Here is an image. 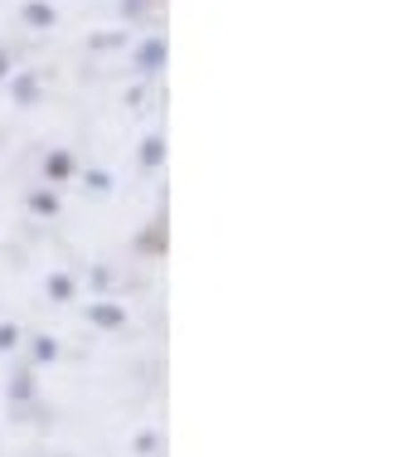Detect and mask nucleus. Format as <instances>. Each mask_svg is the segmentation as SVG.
Returning a JSON list of instances; mask_svg holds the SVG:
<instances>
[{
	"instance_id": "obj_1",
	"label": "nucleus",
	"mask_w": 417,
	"mask_h": 457,
	"mask_svg": "<svg viewBox=\"0 0 417 457\" xmlns=\"http://www.w3.org/2000/svg\"><path fill=\"white\" fill-rule=\"evenodd\" d=\"M166 59V45H160V39H146V45H141V54H136V63H141V73H156V63Z\"/></svg>"
},
{
	"instance_id": "obj_2",
	"label": "nucleus",
	"mask_w": 417,
	"mask_h": 457,
	"mask_svg": "<svg viewBox=\"0 0 417 457\" xmlns=\"http://www.w3.org/2000/svg\"><path fill=\"white\" fill-rule=\"evenodd\" d=\"M25 20H29L35 29H49L59 15H53V5H44V0H29V5H25Z\"/></svg>"
},
{
	"instance_id": "obj_3",
	"label": "nucleus",
	"mask_w": 417,
	"mask_h": 457,
	"mask_svg": "<svg viewBox=\"0 0 417 457\" xmlns=\"http://www.w3.org/2000/svg\"><path fill=\"white\" fill-rule=\"evenodd\" d=\"M29 204H35L39 214H53V210H59V200H53V195H44V190H39V195H35V200H29Z\"/></svg>"
},
{
	"instance_id": "obj_4",
	"label": "nucleus",
	"mask_w": 417,
	"mask_h": 457,
	"mask_svg": "<svg viewBox=\"0 0 417 457\" xmlns=\"http://www.w3.org/2000/svg\"><path fill=\"white\" fill-rule=\"evenodd\" d=\"M15 341H20L15 326H0V351H15Z\"/></svg>"
},
{
	"instance_id": "obj_5",
	"label": "nucleus",
	"mask_w": 417,
	"mask_h": 457,
	"mask_svg": "<svg viewBox=\"0 0 417 457\" xmlns=\"http://www.w3.org/2000/svg\"><path fill=\"white\" fill-rule=\"evenodd\" d=\"M93 321H102V326H117V321H122V312H112V307H97V312H93Z\"/></svg>"
},
{
	"instance_id": "obj_6",
	"label": "nucleus",
	"mask_w": 417,
	"mask_h": 457,
	"mask_svg": "<svg viewBox=\"0 0 417 457\" xmlns=\"http://www.w3.org/2000/svg\"><path fill=\"white\" fill-rule=\"evenodd\" d=\"M141 161H146V166H156V161H160V141H156V137L146 141V151H141Z\"/></svg>"
},
{
	"instance_id": "obj_7",
	"label": "nucleus",
	"mask_w": 417,
	"mask_h": 457,
	"mask_svg": "<svg viewBox=\"0 0 417 457\" xmlns=\"http://www.w3.org/2000/svg\"><path fill=\"white\" fill-rule=\"evenodd\" d=\"M49 176H69V156H63V151H59V156H49Z\"/></svg>"
},
{
	"instance_id": "obj_8",
	"label": "nucleus",
	"mask_w": 417,
	"mask_h": 457,
	"mask_svg": "<svg viewBox=\"0 0 417 457\" xmlns=\"http://www.w3.org/2000/svg\"><path fill=\"white\" fill-rule=\"evenodd\" d=\"M5 69H10V59H5V54H0V73H5Z\"/></svg>"
}]
</instances>
